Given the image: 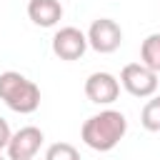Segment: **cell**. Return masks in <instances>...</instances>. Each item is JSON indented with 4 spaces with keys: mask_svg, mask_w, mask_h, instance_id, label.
<instances>
[{
    "mask_svg": "<svg viewBox=\"0 0 160 160\" xmlns=\"http://www.w3.org/2000/svg\"><path fill=\"white\" fill-rule=\"evenodd\" d=\"M128 132V120L120 110H100L95 115H90L82 128H80V138L88 148L98 150V152H108L112 150Z\"/></svg>",
    "mask_w": 160,
    "mask_h": 160,
    "instance_id": "obj_1",
    "label": "cell"
},
{
    "mask_svg": "<svg viewBox=\"0 0 160 160\" xmlns=\"http://www.w3.org/2000/svg\"><path fill=\"white\" fill-rule=\"evenodd\" d=\"M0 100L20 115H30L40 108V88L28 80L22 72L5 70L0 72Z\"/></svg>",
    "mask_w": 160,
    "mask_h": 160,
    "instance_id": "obj_2",
    "label": "cell"
},
{
    "mask_svg": "<svg viewBox=\"0 0 160 160\" xmlns=\"http://www.w3.org/2000/svg\"><path fill=\"white\" fill-rule=\"evenodd\" d=\"M120 85L132 98H152L158 90V72L142 62H128L120 70Z\"/></svg>",
    "mask_w": 160,
    "mask_h": 160,
    "instance_id": "obj_3",
    "label": "cell"
},
{
    "mask_svg": "<svg viewBox=\"0 0 160 160\" xmlns=\"http://www.w3.org/2000/svg\"><path fill=\"white\" fill-rule=\"evenodd\" d=\"M88 45L95 50V52H115L122 42V28L112 20V18H98L92 20V25L88 28Z\"/></svg>",
    "mask_w": 160,
    "mask_h": 160,
    "instance_id": "obj_4",
    "label": "cell"
},
{
    "mask_svg": "<svg viewBox=\"0 0 160 160\" xmlns=\"http://www.w3.org/2000/svg\"><path fill=\"white\" fill-rule=\"evenodd\" d=\"M88 48H90V45H88V35H85L82 30L72 28V25L60 28V30L52 35V52H55L60 60H65V62L80 60Z\"/></svg>",
    "mask_w": 160,
    "mask_h": 160,
    "instance_id": "obj_5",
    "label": "cell"
},
{
    "mask_svg": "<svg viewBox=\"0 0 160 160\" xmlns=\"http://www.w3.org/2000/svg\"><path fill=\"white\" fill-rule=\"evenodd\" d=\"M85 95L95 105H112L120 95V80L112 72H105V70L90 72L88 80H85Z\"/></svg>",
    "mask_w": 160,
    "mask_h": 160,
    "instance_id": "obj_6",
    "label": "cell"
},
{
    "mask_svg": "<svg viewBox=\"0 0 160 160\" xmlns=\"http://www.w3.org/2000/svg\"><path fill=\"white\" fill-rule=\"evenodd\" d=\"M42 140H45V135H42L40 128H35V125L20 128L18 132H12V138H10L8 148H5L8 150V160H32L38 155Z\"/></svg>",
    "mask_w": 160,
    "mask_h": 160,
    "instance_id": "obj_7",
    "label": "cell"
},
{
    "mask_svg": "<svg viewBox=\"0 0 160 160\" xmlns=\"http://www.w3.org/2000/svg\"><path fill=\"white\" fill-rule=\"evenodd\" d=\"M28 18L38 28H52L62 18V5H60V0H30L28 2Z\"/></svg>",
    "mask_w": 160,
    "mask_h": 160,
    "instance_id": "obj_8",
    "label": "cell"
},
{
    "mask_svg": "<svg viewBox=\"0 0 160 160\" xmlns=\"http://www.w3.org/2000/svg\"><path fill=\"white\" fill-rule=\"evenodd\" d=\"M140 62L148 65L150 70L160 72V32H152L142 40L140 45Z\"/></svg>",
    "mask_w": 160,
    "mask_h": 160,
    "instance_id": "obj_9",
    "label": "cell"
},
{
    "mask_svg": "<svg viewBox=\"0 0 160 160\" xmlns=\"http://www.w3.org/2000/svg\"><path fill=\"white\" fill-rule=\"evenodd\" d=\"M140 122L148 132H160V95H152L140 112Z\"/></svg>",
    "mask_w": 160,
    "mask_h": 160,
    "instance_id": "obj_10",
    "label": "cell"
},
{
    "mask_svg": "<svg viewBox=\"0 0 160 160\" xmlns=\"http://www.w3.org/2000/svg\"><path fill=\"white\" fill-rule=\"evenodd\" d=\"M45 160H80V152L70 142H52L45 150Z\"/></svg>",
    "mask_w": 160,
    "mask_h": 160,
    "instance_id": "obj_11",
    "label": "cell"
},
{
    "mask_svg": "<svg viewBox=\"0 0 160 160\" xmlns=\"http://www.w3.org/2000/svg\"><path fill=\"white\" fill-rule=\"evenodd\" d=\"M10 138H12V130H10L8 120H5V118H0V150H5V148H8Z\"/></svg>",
    "mask_w": 160,
    "mask_h": 160,
    "instance_id": "obj_12",
    "label": "cell"
},
{
    "mask_svg": "<svg viewBox=\"0 0 160 160\" xmlns=\"http://www.w3.org/2000/svg\"><path fill=\"white\" fill-rule=\"evenodd\" d=\"M0 160H5V158H2V150H0Z\"/></svg>",
    "mask_w": 160,
    "mask_h": 160,
    "instance_id": "obj_13",
    "label": "cell"
}]
</instances>
